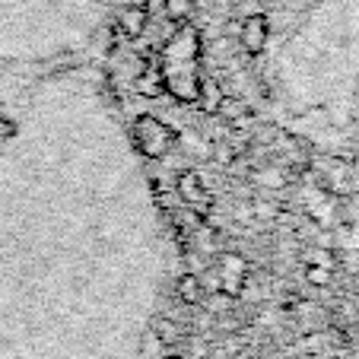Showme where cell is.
I'll return each instance as SVG.
<instances>
[{"label":"cell","mask_w":359,"mask_h":359,"mask_svg":"<svg viewBox=\"0 0 359 359\" xmlns=\"http://www.w3.org/2000/svg\"><path fill=\"white\" fill-rule=\"evenodd\" d=\"M197 32L191 26L178 29L163 48L159 57V70H163V83L175 99L197 102V86H201V70H197Z\"/></svg>","instance_id":"6da1fadb"},{"label":"cell","mask_w":359,"mask_h":359,"mask_svg":"<svg viewBox=\"0 0 359 359\" xmlns=\"http://www.w3.org/2000/svg\"><path fill=\"white\" fill-rule=\"evenodd\" d=\"M134 143L147 159H163L175 147V130L156 115H140L134 121Z\"/></svg>","instance_id":"7a4b0ae2"},{"label":"cell","mask_w":359,"mask_h":359,"mask_svg":"<svg viewBox=\"0 0 359 359\" xmlns=\"http://www.w3.org/2000/svg\"><path fill=\"white\" fill-rule=\"evenodd\" d=\"M175 191L184 207H191V210H210V191H207V184H203V178L197 172H191V169L182 172L175 178Z\"/></svg>","instance_id":"3957f363"},{"label":"cell","mask_w":359,"mask_h":359,"mask_svg":"<svg viewBox=\"0 0 359 359\" xmlns=\"http://www.w3.org/2000/svg\"><path fill=\"white\" fill-rule=\"evenodd\" d=\"M217 271H219V280H223L226 296H238L242 286L248 283V261L242 255H223L217 261Z\"/></svg>","instance_id":"277c9868"},{"label":"cell","mask_w":359,"mask_h":359,"mask_svg":"<svg viewBox=\"0 0 359 359\" xmlns=\"http://www.w3.org/2000/svg\"><path fill=\"white\" fill-rule=\"evenodd\" d=\"M267 35H271V22H267V16H261V13L245 16L242 29H238V41H242V48L248 55H261V51H264Z\"/></svg>","instance_id":"5b68a950"},{"label":"cell","mask_w":359,"mask_h":359,"mask_svg":"<svg viewBox=\"0 0 359 359\" xmlns=\"http://www.w3.org/2000/svg\"><path fill=\"white\" fill-rule=\"evenodd\" d=\"M147 22H149V10L147 7H140L137 0H130V4H124L121 7V13H118V29H121L124 35H140L143 29H147Z\"/></svg>","instance_id":"8992f818"},{"label":"cell","mask_w":359,"mask_h":359,"mask_svg":"<svg viewBox=\"0 0 359 359\" xmlns=\"http://www.w3.org/2000/svg\"><path fill=\"white\" fill-rule=\"evenodd\" d=\"M137 93H143V95L165 93V83H163V70H159V64H149V67L140 70V76H137Z\"/></svg>","instance_id":"52a82bcc"},{"label":"cell","mask_w":359,"mask_h":359,"mask_svg":"<svg viewBox=\"0 0 359 359\" xmlns=\"http://www.w3.org/2000/svg\"><path fill=\"white\" fill-rule=\"evenodd\" d=\"M175 292H178V299H182V302L197 305L203 299L201 277H197V273H182V277H178V283H175Z\"/></svg>","instance_id":"ba28073f"},{"label":"cell","mask_w":359,"mask_h":359,"mask_svg":"<svg viewBox=\"0 0 359 359\" xmlns=\"http://www.w3.org/2000/svg\"><path fill=\"white\" fill-rule=\"evenodd\" d=\"M197 99L203 102V109L207 111H217L219 102H223V89L213 76H201V86H197Z\"/></svg>","instance_id":"9c48e42d"},{"label":"cell","mask_w":359,"mask_h":359,"mask_svg":"<svg viewBox=\"0 0 359 359\" xmlns=\"http://www.w3.org/2000/svg\"><path fill=\"white\" fill-rule=\"evenodd\" d=\"M217 111L223 118H229V121H248V115H251V109L242 99H229V95H223V102H219Z\"/></svg>","instance_id":"30bf717a"},{"label":"cell","mask_w":359,"mask_h":359,"mask_svg":"<svg viewBox=\"0 0 359 359\" xmlns=\"http://www.w3.org/2000/svg\"><path fill=\"white\" fill-rule=\"evenodd\" d=\"M163 10L172 22H188V16L194 13V0H165Z\"/></svg>","instance_id":"8fae6325"},{"label":"cell","mask_w":359,"mask_h":359,"mask_svg":"<svg viewBox=\"0 0 359 359\" xmlns=\"http://www.w3.org/2000/svg\"><path fill=\"white\" fill-rule=\"evenodd\" d=\"M331 273H334V267H321V264L305 267V280H309L312 286H327L331 283Z\"/></svg>","instance_id":"7c38bea8"},{"label":"cell","mask_w":359,"mask_h":359,"mask_svg":"<svg viewBox=\"0 0 359 359\" xmlns=\"http://www.w3.org/2000/svg\"><path fill=\"white\" fill-rule=\"evenodd\" d=\"M201 286H203V292H207V296H219V292H223V280H219L217 264H213L207 273H201Z\"/></svg>","instance_id":"4fadbf2b"},{"label":"cell","mask_w":359,"mask_h":359,"mask_svg":"<svg viewBox=\"0 0 359 359\" xmlns=\"http://www.w3.org/2000/svg\"><path fill=\"white\" fill-rule=\"evenodd\" d=\"M156 334H159V340H163V344H172V340L178 337V327L172 325V321L159 318V321H156Z\"/></svg>","instance_id":"5bb4252c"},{"label":"cell","mask_w":359,"mask_h":359,"mask_svg":"<svg viewBox=\"0 0 359 359\" xmlns=\"http://www.w3.org/2000/svg\"><path fill=\"white\" fill-rule=\"evenodd\" d=\"M309 264H321V267H334V261H331V251H325V248H315L312 255H309Z\"/></svg>","instance_id":"9a60e30c"},{"label":"cell","mask_w":359,"mask_h":359,"mask_svg":"<svg viewBox=\"0 0 359 359\" xmlns=\"http://www.w3.org/2000/svg\"><path fill=\"white\" fill-rule=\"evenodd\" d=\"M175 359H182V356H175Z\"/></svg>","instance_id":"2e32d148"}]
</instances>
